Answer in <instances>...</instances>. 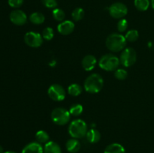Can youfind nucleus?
<instances>
[{"mask_svg":"<svg viewBox=\"0 0 154 153\" xmlns=\"http://www.w3.org/2000/svg\"><path fill=\"white\" fill-rule=\"evenodd\" d=\"M104 80L99 74H92L84 82V88L86 91L91 94L98 93L102 90L103 87Z\"/></svg>","mask_w":154,"mask_h":153,"instance_id":"obj_1","label":"nucleus"},{"mask_svg":"<svg viewBox=\"0 0 154 153\" xmlns=\"http://www.w3.org/2000/svg\"><path fill=\"white\" fill-rule=\"evenodd\" d=\"M126 45V38L119 33H113L106 39V46L112 52H120L124 49Z\"/></svg>","mask_w":154,"mask_h":153,"instance_id":"obj_2","label":"nucleus"},{"mask_svg":"<svg viewBox=\"0 0 154 153\" xmlns=\"http://www.w3.org/2000/svg\"><path fill=\"white\" fill-rule=\"evenodd\" d=\"M87 125L84 120L75 119L70 123L69 133L72 138L81 139L85 136L87 133Z\"/></svg>","mask_w":154,"mask_h":153,"instance_id":"obj_3","label":"nucleus"},{"mask_svg":"<svg viewBox=\"0 0 154 153\" xmlns=\"http://www.w3.org/2000/svg\"><path fill=\"white\" fill-rule=\"evenodd\" d=\"M120 58L111 53L105 54L99 59V67L107 71H112L117 70L120 64Z\"/></svg>","mask_w":154,"mask_h":153,"instance_id":"obj_4","label":"nucleus"},{"mask_svg":"<svg viewBox=\"0 0 154 153\" xmlns=\"http://www.w3.org/2000/svg\"><path fill=\"white\" fill-rule=\"evenodd\" d=\"M69 111L62 107L55 108L51 112V119L57 125H64L70 121Z\"/></svg>","mask_w":154,"mask_h":153,"instance_id":"obj_5","label":"nucleus"},{"mask_svg":"<svg viewBox=\"0 0 154 153\" xmlns=\"http://www.w3.org/2000/svg\"><path fill=\"white\" fill-rule=\"evenodd\" d=\"M137 59V54L133 48H126L121 52L120 62L124 67H130L133 65Z\"/></svg>","mask_w":154,"mask_h":153,"instance_id":"obj_6","label":"nucleus"},{"mask_svg":"<svg viewBox=\"0 0 154 153\" xmlns=\"http://www.w3.org/2000/svg\"><path fill=\"white\" fill-rule=\"evenodd\" d=\"M48 95L52 100L56 101H62L66 98V91L62 86L59 84H53L48 88Z\"/></svg>","mask_w":154,"mask_h":153,"instance_id":"obj_7","label":"nucleus"},{"mask_svg":"<svg viewBox=\"0 0 154 153\" xmlns=\"http://www.w3.org/2000/svg\"><path fill=\"white\" fill-rule=\"evenodd\" d=\"M109 14L115 19H120L127 14L128 8L123 3L116 2L111 4L108 8Z\"/></svg>","mask_w":154,"mask_h":153,"instance_id":"obj_8","label":"nucleus"},{"mask_svg":"<svg viewBox=\"0 0 154 153\" xmlns=\"http://www.w3.org/2000/svg\"><path fill=\"white\" fill-rule=\"evenodd\" d=\"M25 43L31 47H38L43 43L42 35L35 32H28L24 36Z\"/></svg>","mask_w":154,"mask_h":153,"instance_id":"obj_9","label":"nucleus"},{"mask_svg":"<svg viewBox=\"0 0 154 153\" xmlns=\"http://www.w3.org/2000/svg\"><path fill=\"white\" fill-rule=\"evenodd\" d=\"M10 20L11 22H13L15 25L23 26L26 22L27 16L23 10L17 9L11 12Z\"/></svg>","mask_w":154,"mask_h":153,"instance_id":"obj_10","label":"nucleus"},{"mask_svg":"<svg viewBox=\"0 0 154 153\" xmlns=\"http://www.w3.org/2000/svg\"><path fill=\"white\" fill-rule=\"evenodd\" d=\"M75 29V24L70 20H66L60 22L57 26V30L63 35H68L71 34Z\"/></svg>","mask_w":154,"mask_h":153,"instance_id":"obj_11","label":"nucleus"},{"mask_svg":"<svg viewBox=\"0 0 154 153\" xmlns=\"http://www.w3.org/2000/svg\"><path fill=\"white\" fill-rule=\"evenodd\" d=\"M22 153H44V148L39 142H32L23 148Z\"/></svg>","mask_w":154,"mask_h":153,"instance_id":"obj_12","label":"nucleus"},{"mask_svg":"<svg viewBox=\"0 0 154 153\" xmlns=\"http://www.w3.org/2000/svg\"><path fill=\"white\" fill-rule=\"evenodd\" d=\"M96 64V58L93 55H87L83 58L82 66L87 71L92 70Z\"/></svg>","mask_w":154,"mask_h":153,"instance_id":"obj_13","label":"nucleus"},{"mask_svg":"<svg viewBox=\"0 0 154 153\" xmlns=\"http://www.w3.org/2000/svg\"><path fill=\"white\" fill-rule=\"evenodd\" d=\"M44 153H62L61 147L56 142L49 141L45 143L44 147Z\"/></svg>","mask_w":154,"mask_h":153,"instance_id":"obj_14","label":"nucleus"},{"mask_svg":"<svg viewBox=\"0 0 154 153\" xmlns=\"http://www.w3.org/2000/svg\"><path fill=\"white\" fill-rule=\"evenodd\" d=\"M66 149L68 152L71 153H76L81 148V143L78 139L75 138H72V139L69 140L66 144Z\"/></svg>","mask_w":154,"mask_h":153,"instance_id":"obj_15","label":"nucleus"},{"mask_svg":"<svg viewBox=\"0 0 154 153\" xmlns=\"http://www.w3.org/2000/svg\"><path fill=\"white\" fill-rule=\"evenodd\" d=\"M104 153H126L124 147L120 143H111L105 148Z\"/></svg>","mask_w":154,"mask_h":153,"instance_id":"obj_16","label":"nucleus"},{"mask_svg":"<svg viewBox=\"0 0 154 153\" xmlns=\"http://www.w3.org/2000/svg\"><path fill=\"white\" fill-rule=\"evenodd\" d=\"M87 139L91 143H96L99 142L101 139V134L99 130L96 129H91L88 130L87 133Z\"/></svg>","mask_w":154,"mask_h":153,"instance_id":"obj_17","label":"nucleus"},{"mask_svg":"<svg viewBox=\"0 0 154 153\" xmlns=\"http://www.w3.org/2000/svg\"><path fill=\"white\" fill-rule=\"evenodd\" d=\"M29 20L33 24L40 25V24H42L45 22V17L43 14L40 13V12H34V13L30 15Z\"/></svg>","mask_w":154,"mask_h":153,"instance_id":"obj_18","label":"nucleus"},{"mask_svg":"<svg viewBox=\"0 0 154 153\" xmlns=\"http://www.w3.org/2000/svg\"><path fill=\"white\" fill-rule=\"evenodd\" d=\"M35 139L39 143H47L48 142H49L50 136L45 130H41L35 134Z\"/></svg>","mask_w":154,"mask_h":153,"instance_id":"obj_19","label":"nucleus"},{"mask_svg":"<svg viewBox=\"0 0 154 153\" xmlns=\"http://www.w3.org/2000/svg\"><path fill=\"white\" fill-rule=\"evenodd\" d=\"M83 88L79 84H72L68 88V92L72 96H78L82 93Z\"/></svg>","mask_w":154,"mask_h":153,"instance_id":"obj_20","label":"nucleus"},{"mask_svg":"<svg viewBox=\"0 0 154 153\" xmlns=\"http://www.w3.org/2000/svg\"><path fill=\"white\" fill-rule=\"evenodd\" d=\"M135 6L138 10L145 11L150 6V0H135Z\"/></svg>","mask_w":154,"mask_h":153,"instance_id":"obj_21","label":"nucleus"},{"mask_svg":"<svg viewBox=\"0 0 154 153\" xmlns=\"http://www.w3.org/2000/svg\"><path fill=\"white\" fill-rule=\"evenodd\" d=\"M83 110H84V108H83L82 105L80 104H75L71 106L70 109H69V112L73 116H78L82 113Z\"/></svg>","mask_w":154,"mask_h":153,"instance_id":"obj_22","label":"nucleus"},{"mask_svg":"<svg viewBox=\"0 0 154 153\" xmlns=\"http://www.w3.org/2000/svg\"><path fill=\"white\" fill-rule=\"evenodd\" d=\"M84 16V10L81 8H76L72 13V19L75 21H80L81 20L83 19Z\"/></svg>","mask_w":154,"mask_h":153,"instance_id":"obj_23","label":"nucleus"},{"mask_svg":"<svg viewBox=\"0 0 154 153\" xmlns=\"http://www.w3.org/2000/svg\"><path fill=\"white\" fill-rule=\"evenodd\" d=\"M126 40L129 42H135L136 41L137 39L138 38V32L135 29H131L127 32L126 36Z\"/></svg>","mask_w":154,"mask_h":153,"instance_id":"obj_24","label":"nucleus"},{"mask_svg":"<svg viewBox=\"0 0 154 153\" xmlns=\"http://www.w3.org/2000/svg\"><path fill=\"white\" fill-rule=\"evenodd\" d=\"M53 16L57 21H63L65 19L66 14L62 9L55 8L53 10Z\"/></svg>","mask_w":154,"mask_h":153,"instance_id":"obj_25","label":"nucleus"},{"mask_svg":"<svg viewBox=\"0 0 154 153\" xmlns=\"http://www.w3.org/2000/svg\"><path fill=\"white\" fill-rule=\"evenodd\" d=\"M54 32L51 27H47L45 29L43 30V32H42V36H43L44 38L47 40H50L54 38Z\"/></svg>","mask_w":154,"mask_h":153,"instance_id":"obj_26","label":"nucleus"},{"mask_svg":"<svg viewBox=\"0 0 154 153\" xmlns=\"http://www.w3.org/2000/svg\"><path fill=\"white\" fill-rule=\"evenodd\" d=\"M114 76L117 80H123L126 79L128 76V73L126 70L123 68H117L114 72Z\"/></svg>","mask_w":154,"mask_h":153,"instance_id":"obj_27","label":"nucleus"},{"mask_svg":"<svg viewBox=\"0 0 154 153\" xmlns=\"http://www.w3.org/2000/svg\"><path fill=\"white\" fill-rule=\"evenodd\" d=\"M128 28V22L126 20L121 19L117 22V29L120 32H123Z\"/></svg>","mask_w":154,"mask_h":153,"instance_id":"obj_28","label":"nucleus"},{"mask_svg":"<svg viewBox=\"0 0 154 153\" xmlns=\"http://www.w3.org/2000/svg\"><path fill=\"white\" fill-rule=\"evenodd\" d=\"M44 5L48 8H54L57 6V0H42Z\"/></svg>","mask_w":154,"mask_h":153,"instance_id":"obj_29","label":"nucleus"},{"mask_svg":"<svg viewBox=\"0 0 154 153\" xmlns=\"http://www.w3.org/2000/svg\"><path fill=\"white\" fill-rule=\"evenodd\" d=\"M23 3V0H8V4L12 8H20Z\"/></svg>","mask_w":154,"mask_h":153,"instance_id":"obj_30","label":"nucleus"},{"mask_svg":"<svg viewBox=\"0 0 154 153\" xmlns=\"http://www.w3.org/2000/svg\"><path fill=\"white\" fill-rule=\"evenodd\" d=\"M151 6H152V8L154 9V0H151Z\"/></svg>","mask_w":154,"mask_h":153,"instance_id":"obj_31","label":"nucleus"},{"mask_svg":"<svg viewBox=\"0 0 154 153\" xmlns=\"http://www.w3.org/2000/svg\"><path fill=\"white\" fill-rule=\"evenodd\" d=\"M4 153H17V152H13V151H7V152H5Z\"/></svg>","mask_w":154,"mask_h":153,"instance_id":"obj_32","label":"nucleus"},{"mask_svg":"<svg viewBox=\"0 0 154 153\" xmlns=\"http://www.w3.org/2000/svg\"><path fill=\"white\" fill-rule=\"evenodd\" d=\"M0 153H4V152H3V148L1 146H0Z\"/></svg>","mask_w":154,"mask_h":153,"instance_id":"obj_33","label":"nucleus"}]
</instances>
